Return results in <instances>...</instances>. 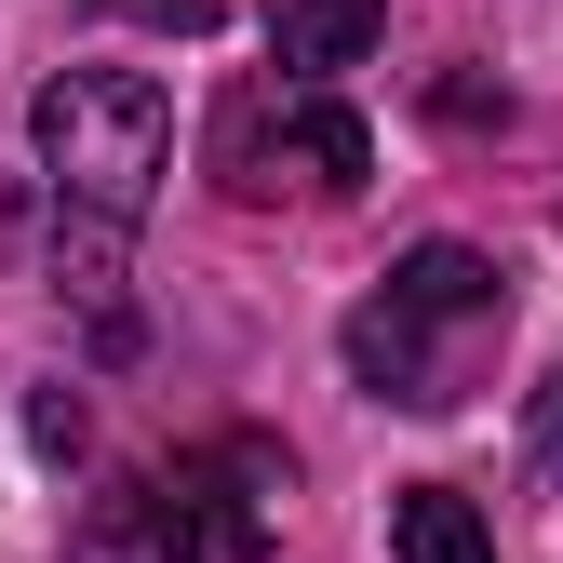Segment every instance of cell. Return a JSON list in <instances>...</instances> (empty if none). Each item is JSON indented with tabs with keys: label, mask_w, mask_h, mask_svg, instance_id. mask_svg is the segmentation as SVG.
I'll return each mask as SVG.
<instances>
[{
	"label": "cell",
	"mask_w": 563,
	"mask_h": 563,
	"mask_svg": "<svg viewBox=\"0 0 563 563\" xmlns=\"http://www.w3.org/2000/svg\"><path fill=\"white\" fill-rule=\"evenodd\" d=\"M27 134H41V175H54V282L108 309L121 296V242L148 229L162 162H175V95L148 81V67H54L41 108H27Z\"/></svg>",
	"instance_id": "obj_1"
},
{
	"label": "cell",
	"mask_w": 563,
	"mask_h": 563,
	"mask_svg": "<svg viewBox=\"0 0 563 563\" xmlns=\"http://www.w3.org/2000/svg\"><path fill=\"white\" fill-rule=\"evenodd\" d=\"M510 322V268L497 255H470V242H416L363 309H349V376H363L376 402H402V416H443L456 389H470V349Z\"/></svg>",
	"instance_id": "obj_2"
},
{
	"label": "cell",
	"mask_w": 563,
	"mask_h": 563,
	"mask_svg": "<svg viewBox=\"0 0 563 563\" xmlns=\"http://www.w3.org/2000/svg\"><path fill=\"white\" fill-rule=\"evenodd\" d=\"M216 175H229V201H268V188L349 201V188L376 175V134H363V108H335L322 81H282V95H242L216 121Z\"/></svg>",
	"instance_id": "obj_3"
},
{
	"label": "cell",
	"mask_w": 563,
	"mask_h": 563,
	"mask_svg": "<svg viewBox=\"0 0 563 563\" xmlns=\"http://www.w3.org/2000/svg\"><path fill=\"white\" fill-rule=\"evenodd\" d=\"M296 497L282 443L229 430V443H188L162 483H148V523H162V563H268V523Z\"/></svg>",
	"instance_id": "obj_4"
},
{
	"label": "cell",
	"mask_w": 563,
	"mask_h": 563,
	"mask_svg": "<svg viewBox=\"0 0 563 563\" xmlns=\"http://www.w3.org/2000/svg\"><path fill=\"white\" fill-rule=\"evenodd\" d=\"M389 27V0H268V41L296 81H335V67H363V41Z\"/></svg>",
	"instance_id": "obj_5"
},
{
	"label": "cell",
	"mask_w": 563,
	"mask_h": 563,
	"mask_svg": "<svg viewBox=\"0 0 563 563\" xmlns=\"http://www.w3.org/2000/svg\"><path fill=\"white\" fill-rule=\"evenodd\" d=\"M389 550L402 563H497V537H483V510L456 497V483H402L389 497Z\"/></svg>",
	"instance_id": "obj_6"
},
{
	"label": "cell",
	"mask_w": 563,
	"mask_h": 563,
	"mask_svg": "<svg viewBox=\"0 0 563 563\" xmlns=\"http://www.w3.org/2000/svg\"><path fill=\"white\" fill-rule=\"evenodd\" d=\"M67 563H162V523H148V483L134 497H95V523H81V550Z\"/></svg>",
	"instance_id": "obj_7"
},
{
	"label": "cell",
	"mask_w": 563,
	"mask_h": 563,
	"mask_svg": "<svg viewBox=\"0 0 563 563\" xmlns=\"http://www.w3.org/2000/svg\"><path fill=\"white\" fill-rule=\"evenodd\" d=\"M27 430H41V456H81V402L41 389V402H27Z\"/></svg>",
	"instance_id": "obj_8"
},
{
	"label": "cell",
	"mask_w": 563,
	"mask_h": 563,
	"mask_svg": "<svg viewBox=\"0 0 563 563\" xmlns=\"http://www.w3.org/2000/svg\"><path fill=\"white\" fill-rule=\"evenodd\" d=\"M523 456H537V470L563 483V363H550V389H537V443H523Z\"/></svg>",
	"instance_id": "obj_9"
},
{
	"label": "cell",
	"mask_w": 563,
	"mask_h": 563,
	"mask_svg": "<svg viewBox=\"0 0 563 563\" xmlns=\"http://www.w3.org/2000/svg\"><path fill=\"white\" fill-rule=\"evenodd\" d=\"M121 14H148V27H175V41H201V27H216V0H121Z\"/></svg>",
	"instance_id": "obj_10"
}]
</instances>
